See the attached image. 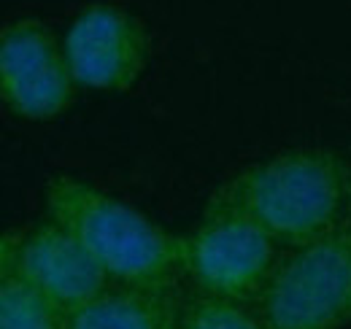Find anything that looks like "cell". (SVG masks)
Wrapping results in <instances>:
<instances>
[{
  "label": "cell",
  "mask_w": 351,
  "mask_h": 329,
  "mask_svg": "<svg viewBox=\"0 0 351 329\" xmlns=\"http://www.w3.org/2000/svg\"><path fill=\"white\" fill-rule=\"evenodd\" d=\"M346 203V170L330 151H287L260 162L211 197L208 208L257 221L276 243L298 248L335 232Z\"/></svg>",
  "instance_id": "7a4b0ae2"
},
{
  "label": "cell",
  "mask_w": 351,
  "mask_h": 329,
  "mask_svg": "<svg viewBox=\"0 0 351 329\" xmlns=\"http://www.w3.org/2000/svg\"><path fill=\"white\" fill-rule=\"evenodd\" d=\"M178 329H265L257 310L246 302L219 300L208 294H195L181 305Z\"/></svg>",
  "instance_id": "30bf717a"
},
{
  "label": "cell",
  "mask_w": 351,
  "mask_h": 329,
  "mask_svg": "<svg viewBox=\"0 0 351 329\" xmlns=\"http://www.w3.org/2000/svg\"><path fill=\"white\" fill-rule=\"evenodd\" d=\"M62 43L44 22L22 16L0 30V97L27 122H51L76 95Z\"/></svg>",
  "instance_id": "5b68a950"
},
{
  "label": "cell",
  "mask_w": 351,
  "mask_h": 329,
  "mask_svg": "<svg viewBox=\"0 0 351 329\" xmlns=\"http://www.w3.org/2000/svg\"><path fill=\"white\" fill-rule=\"evenodd\" d=\"M0 267L25 278L62 313L79 310L111 287V278L87 248L51 219L5 235L0 246Z\"/></svg>",
  "instance_id": "52a82bcc"
},
{
  "label": "cell",
  "mask_w": 351,
  "mask_h": 329,
  "mask_svg": "<svg viewBox=\"0 0 351 329\" xmlns=\"http://www.w3.org/2000/svg\"><path fill=\"white\" fill-rule=\"evenodd\" d=\"M62 313L49 297L16 273L0 267V329H65Z\"/></svg>",
  "instance_id": "9c48e42d"
},
{
  "label": "cell",
  "mask_w": 351,
  "mask_h": 329,
  "mask_svg": "<svg viewBox=\"0 0 351 329\" xmlns=\"http://www.w3.org/2000/svg\"><path fill=\"white\" fill-rule=\"evenodd\" d=\"M62 51L73 82L95 92H128L152 60L146 25L114 3H89L65 30Z\"/></svg>",
  "instance_id": "8992f818"
},
{
  "label": "cell",
  "mask_w": 351,
  "mask_h": 329,
  "mask_svg": "<svg viewBox=\"0 0 351 329\" xmlns=\"http://www.w3.org/2000/svg\"><path fill=\"white\" fill-rule=\"evenodd\" d=\"M276 241L243 213L208 208L184 243V273L197 294L249 302L260 297L278 265Z\"/></svg>",
  "instance_id": "277c9868"
},
{
  "label": "cell",
  "mask_w": 351,
  "mask_h": 329,
  "mask_svg": "<svg viewBox=\"0 0 351 329\" xmlns=\"http://www.w3.org/2000/svg\"><path fill=\"white\" fill-rule=\"evenodd\" d=\"M46 219L65 227L111 284L171 289L184 273V243L125 200L73 173H51L44 184Z\"/></svg>",
  "instance_id": "6da1fadb"
},
{
  "label": "cell",
  "mask_w": 351,
  "mask_h": 329,
  "mask_svg": "<svg viewBox=\"0 0 351 329\" xmlns=\"http://www.w3.org/2000/svg\"><path fill=\"white\" fill-rule=\"evenodd\" d=\"M181 305L171 289L108 287L79 310L68 313L65 329H178Z\"/></svg>",
  "instance_id": "ba28073f"
},
{
  "label": "cell",
  "mask_w": 351,
  "mask_h": 329,
  "mask_svg": "<svg viewBox=\"0 0 351 329\" xmlns=\"http://www.w3.org/2000/svg\"><path fill=\"white\" fill-rule=\"evenodd\" d=\"M265 329H338L351 316V232H330L278 259L257 297Z\"/></svg>",
  "instance_id": "3957f363"
}]
</instances>
